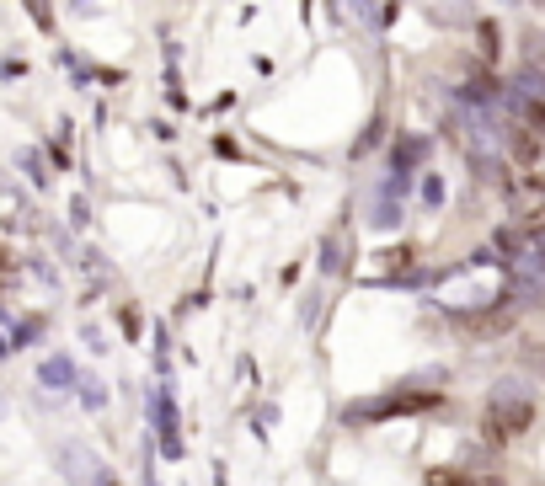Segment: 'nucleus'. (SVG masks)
I'll return each instance as SVG.
<instances>
[{"label":"nucleus","instance_id":"f257e3e1","mask_svg":"<svg viewBox=\"0 0 545 486\" xmlns=\"http://www.w3.org/2000/svg\"><path fill=\"white\" fill-rule=\"evenodd\" d=\"M535 428V406L529 401H497V406H487V417H481V433H487V444H513L519 433H529Z\"/></svg>","mask_w":545,"mask_h":486},{"label":"nucleus","instance_id":"f03ea898","mask_svg":"<svg viewBox=\"0 0 545 486\" xmlns=\"http://www.w3.org/2000/svg\"><path fill=\"white\" fill-rule=\"evenodd\" d=\"M439 406V396H385L375 406H353V422H375V417H396V412H428Z\"/></svg>","mask_w":545,"mask_h":486},{"label":"nucleus","instance_id":"7ed1b4c3","mask_svg":"<svg viewBox=\"0 0 545 486\" xmlns=\"http://www.w3.org/2000/svg\"><path fill=\"white\" fill-rule=\"evenodd\" d=\"M540 155H545V145H540L535 129H519V134H513V161H519V166H540Z\"/></svg>","mask_w":545,"mask_h":486},{"label":"nucleus","instance_id":"20e7f679","mask_svg":"<svg viewBox=\"0 0 545 486\" xmlns=\"http://www.w3.org/2000/svg\"><path fill=\"white\" fill-rule=\"evenodd\" d=\"M423 486H481V481H471L465 470H455V465H433L428 476H423Z\"/></svg>","mask_w":545,"mask_h":486},{"label":"nucleus","instance_id":"39448f33","mask_svg":"<svg viewBox=\"0 0 545 486\" xmlns=\"http://www.w3.org/2000/svg\"><path fill=\"white\" fill-rule=\"evenodd\" d=\"M476 43H481V59H497V27L492 22L476 27Z\"/></svg>","mask_w":545,"mask_h":486},{"label":"nucleus","instance_id":"423d86ee","mask_svg":"<svg viewBox=\"0 0 545 486\" xmlns=\"http://www.w3.org/2000/svg\"><path fill=\"white\" fill-rule=\"evenodd\" d=\"M524 118H529V129L545 139V102H529V107H524Z\"/></svg>","mask_w":545,"mask_h":486}]
</instances>
